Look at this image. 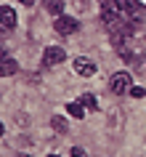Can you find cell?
I'll list each match as a JSON object with an SVG mask.
<instances>
[{
    "instance_id": "cell-13",
    "label": "cell",
    "mask_w": 146,
    "mask_h": 157,
    "mask_svg": "<svg viewBox=\"0 0 146 157\" xmlns=\"http://www.w3.org/2000/svg\"><path fill=\"white\" fill-rule=\"evenodd\" d=\"M3 59H8V53H6V45L0 43V61H3Z\"/></svg>"
},
{
    "instance_id": "cell-1",
    "label": "cell",
    "mask_w": 146,
    "mask_h": 157,
    "mask_svg": "<svg viewBox=\"0 0 146 157\" xmlns=\"http://www.w3.org/2000/svg\"><path fill=\"white\" fill-rule=\"evenodd\" d=\"M109 88H112V93H117V96L128 93V91H130V75H128V72H117V75H112Z\"/></svg>"
},
{
    "instance_id": "cell-6",
    "label": "cell",
    "mask_w": 146,
    "mask_h": 157,
    "mask_svg": "<svg viewBox=\"0 0 146 157\" xmlns=\"http://www.w3.org/2000/svg\"><path fill=\"white\" fill-rule=\"evenodd\" d=\"M19 72V64H16V59H3L0 61V77H11V75H16Z\"/></svg>"
},
{
    "instance_id": "cell-17",
    "label": "cell",
    "mask_w": 146,
    "mask_h": 157,
    "mask_svg": "<svg viewBox=\"0 0 146 157\" xmlns=\"http://www.w3.org/2000/svg\"><path fill=\"white\" fill-rule=\"evenodd\" d=\"M48 157H58V155H48Z\"/></svg>"
},
{
    "instance_id": "cell-12",
    "label": "cell",
    "mask_w": 146,
    "mask_h": 157,
    "mask_svg": "<svg viewBox=\"0 0 146 157\" xmlns=\"http://www.w3.org/2000/svg\"><path fill=\"white\" fill-rule=\"evenodd\" d=\"M72 157H88V155H85V149H80V147H74V149H72Z\"/></svg>"
},
{
    "instance_id": "cell-5",
    "label": "cell",
    "mask_w": 146,
    "mask_h": 157,
    "mask_svg": "<svg viewBox=\"0 0 146 157\" xmlns=\"http://www.w3.org/2000/svg\"><path fill=\"white\" fill-rule=\"evenodd\" d=\"M53 27H56L58 35H72L74 29H77V21H74L72 16H64V13H61V16L53 21Z\"/></svg>"
},
{
    "instance_id": "cell-16",
    "label": "cell",
    "mask_w": 146,
    "mask_h": 157,
    "mask_svg": "<svg viewBox=\"0 0 146 157\" xmlns=\"http://www.w3.org/2000/svg\"><path fill=\"white\" fill-rule=\"evenodd\" d=\"M16 157H29V155H16Z\"/></svg>"
},
{
    "instance_id": "cell-3",
    "label": "cell",
    "mask_w": 146,
    "mask_h": 157,
    "mask_svg": "<svg viewBox=\"0 0 146 157\" xmlns=\"http://www.w3.org/2000/svg\"><path fill=\"white\" fill-rule=\"evenodd\" d=\"M66 59L64 48H58V45H51V48H45V53H43V64L45 67H53V64H61Z\"/></svg>"
},
{
    "instance_id": "cell-8",
    "label": "cell",
    "mask_w": 146,
    "mask_h": 157,
    "mask_svg": "<svg viewBox=\"0 0 146 157\" xmlns=\"http://www.w3.org/2000/svg\"><path fill=\"white\" fill-rule=\"evenodd\" d=\"M45 8H48V13L61 16V11H64V0H45Z\"/></svg>"
},
{
    "instance_id": "cell-11",
    "label": "cell",
    "mask_w": 146,
    "mask_h": 157,
    "mask_svg": "<svg viewBox=\"0 0 146 157\" xmlns=\"http://www.w3.org/2000/svg\"><path fill=\"white\" fill-rule=\"evenodd\" d=\"M130 96H133V99H144V96H146V91H144V88H138V85H136V88H130Z\"/></svg>"
},
{
    "instance_id": "cell-9",
    "label": "cell",
    "mask_w": 146,
    "mask_h": 157,
    "mask_svg": "<svg viewBox=\"0 0 146 157\" xmlns=\"http://www.w3.org/2000/svg\"><path fill=\"white\" fill-rule=\"evenodd\" d=\"M51 128H53L56 133H66V131H69V128H66V120H64V117H53V120H51Z\"/></svg>"
},
{
    "instance_id": "cell-7",
    "label": "cell",
    "mask_w": 146,
    "mask_h": 157,
    "mask_svg": "<svg viewBox=\"0 0 146 157\" xmlns=\"http://www.w3.org/2000/svg\"><path fill=\"white\" fill-rule=\"evenodd\" d=\"M66 112H69L74 120H82V117H85V107H82V101H69V104H66Z\"/></svg>"
},
{
    "instance_id": "cell-14",
    "label": "cell",
    "mask_w": 146,
    "mask_h": 157,
    "mask_svg": "<svg viewBox=\"0 0 146 157\" xmlns=\"http://www.w3.org/2000/svg\"><path fill=\"white\" fill-rule=\"evenodd\" d=\"M19 3H24V6H32L35 0H19Z\"/></svg>"
},
{
    "instance_id": "cell-2",
    "label": "cell",
    "mask_w": 146,
    "mask_h": 157,
    "mask_svg": "<svg viewBox=\"0 0 146 157\" xmlns=\"http://www.w3.org/2000/svg\"><path fill=\"white\" fill-rule=\"evenodd\" d=\"M72 64H74V72L80 75V77H93L96 75V64L90 59H85V56H77Z\"/></svg>"
},
{
    "instance_id": "cell-10",
    "label": "cell",
    "mask_w": 146,
    "mask_h": 157,
    "mask_svg": "<svg viewBox=\"0 0 146 157\" xmlns=\"http://www.w3.org/2000/svg\"><path fill=\"white\" fill-rule=\"evenodd\" d=\"M82 107H85V109H96L98 107V104H96V96H93V93H82Z\"/></svg>"
},
{
    "instance_id": "cell-4",
    "label": "cell",
    "mask_w": 146,
    "mask_h": 157,
    "mask_svg": "<svg viewBox=\"0 0 146 157\" xmlns=\"http://www.w3.org/2000/svg\"><path fill=\"white\" fill-rule=\"evenodd\" d=\"M16 27V11L11 6H0V32L3 29H13Z\"/></svg>"
},
{
    "instance_id": "cell-15",
    "label": "cell",
    "mask_w": 146,
    "mask_h": 157,
    "mask_svg": "<svg viewBox=\"0 0 146 157\" xmlns=\"http://www.w3.org/2000/svg\"><path fill=\"white\" fill-rule=\"evenodd\" d=\"M3 133H6V128H3V123H0V136H3Z\"/></svg>"
}]
</instances>
